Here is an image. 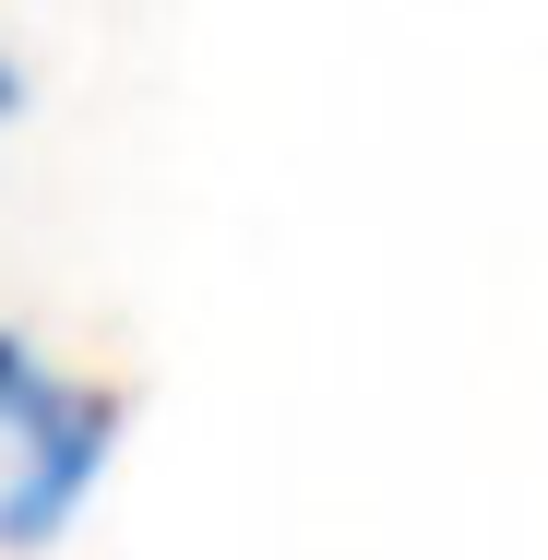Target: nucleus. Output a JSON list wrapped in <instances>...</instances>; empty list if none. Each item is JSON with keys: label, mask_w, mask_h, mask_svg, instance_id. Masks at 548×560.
Masks as SVG:
<instances>
[{"label": "nucleus", "mask_w": 548, "mask_h": 560, "mask_svg": "<svg viewBox=\"0 0 548 560\" xmlns=\"http://www.w3.org/2000/svg\"><path fill=\"white\" fill-rule=\"evenodd\" d=\"M119 418H131L119 382H72L24 335H0V549H48L84 513V489L119 453Z\"/></svg>", "instance_id": "1"}, {"label": "nucleus", "mask_w": 548, "mask_h": 560, "mask_svg": "<svg viewBox=\"0 0 548 560\" xmlns=\"http://www.w3.org/2000/svg\"><path fill=\"white\" fill-rule=\"evenodd\" d=\"M12 108H24V72H12V60H0V119H12Z\"/></svg>", "instance_id": "2"}]
</instances>
